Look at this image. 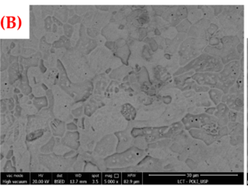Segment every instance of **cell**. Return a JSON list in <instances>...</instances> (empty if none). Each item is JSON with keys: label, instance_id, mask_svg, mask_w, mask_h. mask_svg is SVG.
<instances>
[{"label": "cell", "instance_id": "2", "mask_svg": "<svg viewBox=\"0 0 248 191\" xmlns=\"http://www.w3.org/2000/svg\"><path fill=\"white\" fill-rule=\"evenodd\" d=\"M116 146V139L113 135L106 136L96 145L94 151L100 156H106L112 154Z\"/></svg>", "mask_w": 248, "mask_h": 191}, {"label": "cell", "instance_id": "6", "mask_svg": "<svg viewBox=\"0 0 248 191\" xmlns=\"http://www.w3.org/2000/svg\"><path fill=\"white\" fill-rule=\"evenodd\" d=\"M121 47L119 48V49H117V56H119L120 59H121L122 62L125 64L127 65L128 63V58L129 57V46L126 44V43H124L122 46H120Z\"/></svg>", "mask_w": 248, "mask_h": 191}, {"label": "cell", "instance_id": "3", "mask_svg": "<svg viewBox=\"0 0 248 191\" xmlns=\"http://www.w3.org/2000/svg\"><path fill=\"white\" fill-rule=\"evenodd\" d=\"M115 135L118 136H117L118 138H119V142H118L116 148L117 151H121L128 148V147L130 146L131 138L128 137L125 132H118V133H115Z\"/></svg>", "mask_w": 248, "mask_h": 191}, {"label": "cell", "instance_id": "8", "mask_svg": "<svg viewBox=\"0 0 248 191\" xmlns=\"http://www.w3.org/2000/svg\"><path fill=\"white\" fill-rule=\"evenodd\" d=\"M81 108H79V109H76V110H75V112H79V109H80ZM81 114V113H79V114H77V113H76V114H75V115L76 116H79Z\"/></svg>", "mask_w": 248, "mask_h": 191}, {"label": "cell", "instance_id": "5", "mask_svg": "<svg viewBox=\"0 0 248 191\" xmlns=\"http://www.w3.org/2000/svg\"><path fill=\"white\" fill-rule=\"evenodd\" d=\"M102 182L107 184H115L121 182V174L119 173H103L102 174Z\"/></svg>", "mask_w": 248, "mask_h": 191}, {"label": "cell", "instance_id": "4", "mask_svg": "<svg viewBox=\"0 0 248 191\" xmlns=\"http://www.w3.org/2000/svg\"><path fill=\"white\" fill-rule=\"evenodd\" d=\"M142 177L141 174H123V183L124 184H138L141 183Z\"/></svg>", "mask_w": 248, "mask_h": 191}, {"label": "cell", "instance_id": "7", "mask_svg": "<svg viewBox=\"0 0 248 191\" xmlns=\"http://www.w3.org/2000/svg\"><path fill=\"white\" fill-rule=\"evenodd\" d=\"M122 114L126 118V119H129H129H133L136 115L134 109L130 104H126L123 107Z\"/></svg>", "mask_w": 248, "mask_h": 191}, {"label": "cell", "instance_id": "1", "mask_svg": "<svg viewBox=\"0 0 248 191\" xmlns=\"http://www.w3.org/2000/svg\"><path fill=\"white\" fill-rule=\"evenodd\" d=\"M144 154V151L139 148H131L123 153L109 156L104 159V163L109 167H127L139 161Z\"/></svg>", "mask_w": 248, "mask_h": 191}]
</instances>
